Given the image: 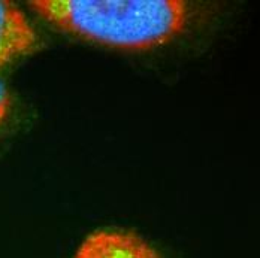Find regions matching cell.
<instances>
[{"label": "cell", "mask_w": 260, "mask_h": 258, "mask_svg": "<svg viewBox=\"0 0 260 258\" xmlns=\"http://www.w3.org/2000/svg\"><path fill=\"white\" fill-rule=\"evenodd\" d=\"M30 8L61 33L126 51L166 45L185 30L180 0H31Z\"/></svg>", "instance_id": "obj_1"}, {"label": "cell", "mask_w": 260, "mask_h": 258, "mask_svg": "<svg viewBox=\"0 0 260 258\" xmlns=\"http://www.w3.org/2000/svg\"><path fill=\"white\" fill-rule=\"evenodd\" d=\"M72 258H163L144 237L127 230L101 229L90 233Z\"/></svg>", "instance_id": "obj_2"}, {"label": "cell", "mask_w": 260, "mask_h": 258, "mask_svg": "<svg viewBox=\"0 0 260 258\" xmlns=\"http://www.w3.org/2000/svg\"><path fill=\"white\" fill-rule=\"evenodd\" d=\"M38 45L35 27L12 2L0 0V67L24 57Z\"/></svg>", "instance_id": "obj_3"}, {"label": "cell", "mask_w": 260, "mask_h": 258, "mask_svg": "<svg viewBox=\"0 0 260 258\" xmlns=\"http://www.w3.org/2000/svg\"><path fill=\"white\" fill-rule=\"evenodd\" d=\"M11 94L6 88V85L2 82L0 79V127L3 126V123L6 121L9 110H11Z\"/></svg>", "instance_id": "obj_4"}]
</instances>
